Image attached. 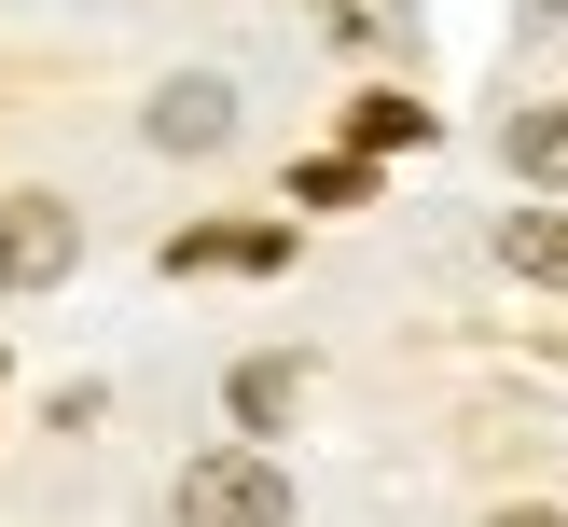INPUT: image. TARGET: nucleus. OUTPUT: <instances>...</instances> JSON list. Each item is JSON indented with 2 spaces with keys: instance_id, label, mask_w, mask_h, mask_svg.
<instances>
[{
  "instance_id": "1",
  "label": "nucleus",
  "mask_w": 568,
  "mask_h": 527,
  "mask_svg": "<svg viewBox=\"0 0 568 527\" xmlns=\"http://www.w3.org/2000/svg\"><path fill=\"white\" fill-rule=\"evenodd\" d=\"M181 527H292V472L277 458H194L181 472Z\"/></svg>"
},
{
  "instance_id": "2",
  "label": "nucleus",
  "mask_w": 568,
  "mask_h": 527,
  "mask_svg": "<svg viewBox=\"0 0 568 527\" xmlns=\"http://www.w3.org/2000/svg\"><path fill=\"white\" fill-rule=\"evenodd\" d=\"M83 222L55 209V194H0V292H42V277H70Z\"/></svg>"
},
{
  "instance_id": "3",
  "label": "nucleus",
  "mask_w": 568,
  "mask_h": 527,
  "mask_svg": "<svg viewBox=\"0 0 568 527\" xmlns=\"http://www.w3.org/2000/svg\"><path fill=\"white\" fill-rule=\"evenodd\" d=\"M236 139V83H209V70H181L153 98V153H222Z\"/></svg>"
},
{
  "instance_id": "4",
  "label": "nucleus",
  "mask_w": 568,
  "mask_h": 527,
  "mask_svg": "<svg viewBox=\"0 0 568 527\" xmlns=\"http://www.w3.org/2000/svg\"><path fill=\"white\" fill-rule=\"evenodd\" d=\"M277 222H209V236H166V277H250V264H277Z\"/></svg>"
},
{
  "instance_id": "5",
  "label": "nucleus",
  "mask_w": 568,
  "mask_h": 527,
  "mask_svg": "<svg viewBox=\"0 0 568 527\" xmlns=\"http://www.w3.org/2000/svg\"><path fill=\"white\" fill-rule=\"evenodd\" d=\"M499 264L541 277V292H568V209H499Z\"/></svg>"
},
{
  "instance_id": "6",
  "label": "nucleus",
  "mask_w": 568,
  "mask_h": 527,
  "mask_svg": "<svg viewBox=\"0 0 568 527\" xmlns=\"http://www.w3.org/2000/svg\"><path fill=\"white\" fill-rule=\"evenodd\" d=\"M499 166H514V181H568V98L514 111V125H499Z\"/></svg>"
},
{
  "instance_id": "7",
  "label": "nucleus",
  "mask_w": 568,
  "mask_h": 527,
  "mask_svg": "<svg viewBox=\"0 0 568 527\" xmlns=\"http://www.w3.org/2000/svg\"><path fill=\"white\" fill-rule=\"evenodd\" d=\"M236 416H250V430L305 416V361H236Z\"/></svg>"
},
{
  "instance_id": "8",
  "label": "nucleus",
  "mask_w": 568,
  "mask_h": 527,
  "mask_svg": "<svg viewBox=\"0 0 568 527\" xmlns=\"http://www.w3.org/2000/svg\"><path fill=\"white\" fill-rule=\"evenodd\" d=\"M499 527H568V514H499Z\"/></svg>"
}]
</instances>
